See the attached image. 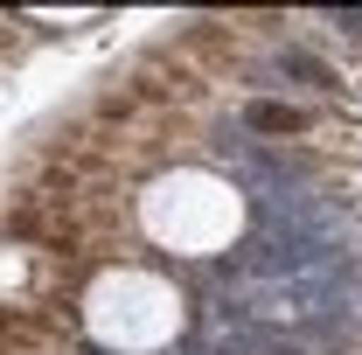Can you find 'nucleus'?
Instances as JSON below:
<instances>
[{"label": "nucleus", "mask_w": 362, "mask_h": 355, "mask_svg": "<svg viewBox=\"0 0 362 355\" xmlns=\"http://www.w3.org/2000/svg\"><path fill=\"white\" fill-rule=\"evenodd\" d=\"M244 216H251V202L216 161L175 153V161H160V168H146L133 181L126 230H133L139 251H119V258H146V251H160V258H216V251H230L244 237Z\"/></svg>", "instance_id": "1"}]
</instances>
